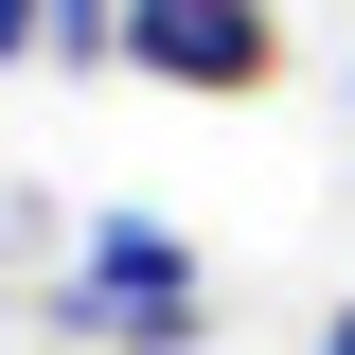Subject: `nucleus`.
I'll return each mask as SVG.
<instances>
[{
	"label": "nucleus",
	"instance_id": "f257e3e1",
	"mask_svg": "<svg viewBox=\"0 0 355 355\" xmlns=\"http://www.w3.org/2000/svg\"><path fill=\"white\" fill-rule=\"evenodd\" d=\"M53 320H71L89 355H196V338H214V284H196V249H178L160 214H89Z\"/></svg>",
	"mask_w": 355,
	"mask_h": 355
},
{
	"label": "nucleus",
	"instance_id": "7ed1b4c3",
	"mask_svg": "<svg viewBox=\"0 0 355 355\" xmlns=\"http://www.w3.org/2000/svg\"><path fill=\"white\" fill-rule=\"evenodd\" d=\"M53 53H71V71H107V53H125V0H53Z\"/></svg>",
	"mask_w": 355,
	"mask_h": 355
},
{
	"label": "nucleus",
	"instance_id": "f03ea898",
	"mask_svg": "<svg viewBox=\"0 0 355 355\" xmlns=\"http://www.w3.org/2000/svg\"><path fill=\"white\" fill-rule=\"evenodd\" d=\"M125 71L196 89V107H231V89L284 71V36H266V0H125Z\"/></svg>",
	"mask_w": 355,
	"mask_h": 355
},
{
	"label": "nucleus",
	"instance_id": "20e7f679",
	"mask_svg": "<svg viewBox=\"0 0 355 355\" xmlns=\"http://www.w3.org/2000/svg\"><path fill=\"white\" fill-rule=\"evenodd\" d=\"M18 53H53V0H0V71H18Z\"/></svg>",
	"mask_w": 355,
	"mask_h": 355
},
{
	"label": "nucleus",
	"instance_id": "39448f33",
	"mask_svg": "<svg viewBox=\"0 0 355 355\" xmlns=\"http://www.w3.org/2000/svg\"><path fill=\"white\" fill-rule=\"evenodd\" d=\"M320 355H355V302H338V320H320Z\"/></svg>",
	"mask_w": 355,
	"mask_h": 355
}]
</instances>
